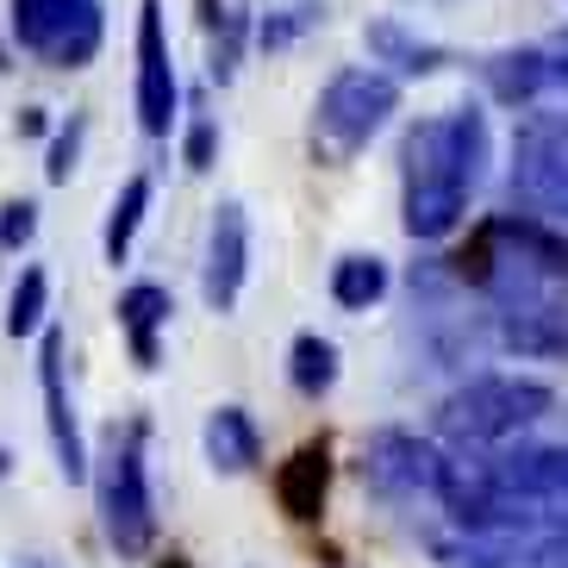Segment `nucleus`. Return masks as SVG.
<instances>
[{"label":"nucleus","instance_id":"1","mask_svg":"<svg viewBox=\"0 0 568 568\" xmlns=\"http://www.w3.org/2000/svg\"><path fill=\"white\" fill-rule=\"evenodd\" d=\"M487 175V119L475 106L418 119L400 144V225L418 244L450 237L468 213V194Z\"/></svg>","mask_w":568,"mask_h":568},{"label":"nucleus","instance_id":"2","mask_svg":"<svg viewBox=\"0 0 568 568\" xmlns=\"http://www.w3.org/2000/svg\"><path fill=\"white\" fill-rule=\"evenodd\" d=\"M556 413V387L537 375H468L450 400L437 406V432L456 450H494L531 432L537 418Z\"/></svg>","mask_w":568,"mask_h":568},{"label":"nucleus","instance_id":"3","mask_svg":"<svg viewBox=\"0 0 568 568\" xmlns=\"http://www.w3.org/2000/svg\"><path fill=\"white\" fill-rule=\"evenodd\" d=\"M444 568H568V513L463 525L456 537H432Z\"/></svg>","mask_w":568,"mask_h":568},{"label":"nucleus","instance_id":"4","mask_svg":"<svg viewBox=\"0 0 568 568\" xmlns=\"http://www.w3.org/2000/svg\"><path fill=\"white\" fill-rule=\"evenodd\" d=\"M400 113V82L382 69H337L313 106V144L325 163H351L387 119Z\"/></svg>","mask_w":568,"mask_h":568},{"label":"nucleus","instance_id":"5","mask_svg":"<svg viewBox=\"0 0 568 568\" xmlns=\"http://www.w3.org/2000/svg\"><path fill=\"white\" fill-rule=\"evenodd\" d=\"M101 525L106 544L119 556H144L156 544V500H151V475H144V425L106 432V456H101Z\"/></svg>","mask_w":568,"mask_h":568},{"label":"nucleus","instance_id":"6","mask_svg":"<svg viewBox=\"0 0 568 568\" xmlns=\"http://www.w3.org/2000/svg\"><path fill=\"white\" fill-rule=\"evenodd\" d=\"M7 13H13L19 51L44 57L51 69H88L101 57V0H13Z\"/></svg>","mask_w":568,"mask_h":568},{"label":"nucleus","instance_id":"7","mask_svg":"<svg viewBox=\"0 0 568 568\" xmlns=\"http://www.w3.org/2000/svg\"><path fill=\"white\" fill-rule=\"evenodd\" d=\"M513 194L568 225V113H531L513 132Z\"/></svg>","mask_w":568,"mask_h":568},{"label":"nucleus","instance_id":"8","mask_svg":"<svg viewBox=\"0 0 568 568\" xmlns=\"http://www.w3.org/2000/svg\"><path fill=\"white\" fill-rule=\"evenodd\" d=\"M363 481L368 494H382L387 506H413V500H437L444 481V456L413 432H375L363 444Z\"/></svg>","mask_w":568,"mask_h":568},{"label":"nucleus","instance_id":"9","mask_svg":"<svg viewBox=\"0 0 568 568\" xmlns=\"http://www.w3.org/2000/svg\"><path fill=\"white\" fill-rule=\"evenodd\" d=\"M175 106H182V88H175V63H169L163 0H144L138 7V125L151 138H169Z\"/></svg>","mask_w":568,"mask_h":568},{"label":"nucleus","instance_id":"10","mask_svg":"<svg viewBox=\"0 0 568 568\" xmlns=\"http://www.w3.org/2000/svg\"><path fill=\"white\" fill-rule=\"evenodd\" d=\"M244 275H251V219H244L237 201H225L213 206V225H206V263H201L206 306L232 313L237 294H244Z\"/></svg>","mask_w":568,"mask_h":568},{"label":"nucleus","instance_id":"11","mask_svg":"<svg viewBox=\"0 0 568 568\" xmlns=\"http://www.w3.org/2000/svg\"><path fill=\"white\" fill-rule=\"evenodd\" d=\"M38 387H44V425H51V450L63 481H88V450H82V425H75V406H69V382H63V332H44L38 344Z\"/></svg>","mask_w":568,"mask_h":568},{"label":"nucleus","instance_id":"12","mask_svg":"<svg viewBox=\"0 0 568 568\" xmlns=\"http://www.w3.org/2000/svg\"><path fill=\"white\" fill-rule=\"evenodd\" d=\"M494 344L513 356H568V301L531 294V301L494 306Z\"/></svg>","mask_w":568,"mask_h":568},{"label":"nucleus","instance_id":"13","mask_svg":"<svg viewBox=\"0 0 568 568\" xmlns=\"http://www.w3.org/2000/svg\"><path fill=\"white\" fill-rule=\"evenodd\" d=\"M325 494H332V456H325V444H306V450H294L275 468V500H282L287 518L313 525L325 513Z\"/></svg>","mask_w":568,"mask_h":568},{"label":"nucleus","instance_id":"14","mask_svg":"<svg viewBox=\"0 0 568 568\" xmlns=\"http://www.w3.org/2000/svg\"><path fill=\"white\" fill-rule=\"evenodd\" d=\"M169 313H175V301H169V287H156V282H132L125 294H119V325H125V337H132V363L138 368L163 363L156 332L169 325Z\"/></svg>","mask_w":568,"mask_h":568},{"label":"nucleus","instance_id":"15","mask_svg":"<svg viewBox=\"0 0 568 568\" xmlns=\"http://www.w3.org/2000/svg\"><path fill=\"white\" fill-rule=\"evenodd\" d=\"M206 463L219 475H251L263 463V432H256V418L244 406H219L206 418Z\"/></svg>","mask_w":568,"mask_h":568},{"label":"nucleus","instance_id":"16","mask_svg":"<svg viewBox=\"0 0 568 568\" xmlns=\"http://www.w3.org/2000/svg\"><path fill=\"white\" fill-rule=\"evenodd\" d=\"M363 44L375 63H394L400 75H437V69L450 63V51L444 44H432V38H413L400 26V19H368L363 26Z\"/></svg>","mask_w":568,"mask_h":568},{"label":"nucleus","instance_id":"17","mask_svg":"<svg viewBox=\"0 0 568 568\" xmlns=\"http://www.w3.org/2000/svg\"><path fill=\"white\" fill-rule=\"evenodd\" d=\"M481 82H487V94L500 106H525V101H537L544 88H550V57L544 51H494L481 63Z\"/></svg>","mask_w":568,"mask_h":568},{"label":"nucleus","instance_id":"18","mask_svg":"<svg viewBox=\"0 0 568 568\" xmlns=\"http://www.w3.org/2000/svg\"><path fill=\"white\" fill-rule=\"evenodd\" d=\"M287 382L301 387L306 400L332 394V387H337V344H332V337H318V332L294 337V351H287Z\"/></svg>","mask_w":568,"mask_h":568},{"label":"nucleus","instance_id":"19","mask_svg":"<svg viewBox=\"0 0 568 568\" xmlns=\"http://www.w3.org/2000/svg\"><path fill=\"white\" fill-rule=\"evenodd\" d=\"M144 213H151V175H132V182L113 194V213H106V263H125L132 256V237L138 225H144Z\"/></svg>","mask_w":568,"mask_h":568},{"label":"nucleus","instance_id":"20","mask_svg":"<svg viewBox=\"0 0 568 568\" xmlns=\"http://www.w3.org/2000/svg\"><path fill=\"white\" fill-rule=\"evenodd\" d=\"M382 294H387V263L382 256H344V263L332 268V301L344 306V313H368Z\"/></svg>","mask_w":568,"mask_h":568},{"label":"nucleus","instance_id":"21","mask_svg":"<svg viewBox=\"0 0 568 568\" xmlns=\"http://www.w3.org/2000/svg\"><path fill=\"white\" fill-rule=\"evenodd\" d=\"M44 306H51V275L44 268H19V287H13V301H7V332L32 337L44 325Z\"/></svg>","mask_w":568,"mask_h":568},{"label":"nucleus","instance_id":"22","mask_svg":"<svg viewBox=\"0 0 568 568\" xmlns=\"http://www.w3.org/2000/svg\"><path fill=\"white\" fill-rule=\"evenodd\" d=\"M318 26H325V7H318V0H294V7H275V13L256 26V44H263V51H287L294 38L318 32Z\"/></svg>","mask_w":568,"mask_h":568},{"label":"nucleus","instance_id":"23","mask_svg":"<svg viewBox=\"0 0 568 568\" xmlns=\"http://www.w3.org/2000/svg\"><path fill=\"white\" fill-rule=\"evenodd\" d=\"M244 38H251V13L244 7H225V19L213 26V57H206V75H213L219 88L237 75V63H244Z\"/></svg>","mask_w":568,"mask_h":568},{"label":"nucleus","instance_id":"24","mask_svg":"<svg viewBox=\"0 0 568 568\" xmlns=\"http://www.w3.org/2000/svg\"><path fill=\"white\" fill-rule=\"evenodd\" d=\"M182 156L194 175H206V169L219 163V119L206 113L201 101H194V119H187V138H182Z\"/></svg>","mask_w":568,"mask_h":568},{"label":"nucleus","instance_id":"25","mask_svg":"<svg viewBox=\"0 0 568 568\" xmlns=\"http://www.w3.org/2000/svg\"><path fill=\"white\" fill-rule=\"evenodd\" d=\"M82 132H88V119L82 113H69V125L51 138V156H44V182L63 187L69 175H75V156H82Z\"/></svg>","mask_w":568,"mask_h":568},{"label":"nucleus","instance_id":"26","mask_svg":"<svg viewBox=\"0 0 568 568\" xmlns=\"http://www.w3.org/2000/svg\"><path fill=\"white\" fill-rule=\"evenodd\" d=\"M32 232H38V206L32 201H7V206H0V256L26 251V244H32Z\"/></svg>","mask_w":568,"mask_h":568},{"label":"nucleus","instance_id":"27","mask_svg":"<svg viewBox=\"0 0 568 568\" xmlns=\"http://www.w3.org/2000/svg\"><path fill=\"white\" fill-rule=\"evenodd\" d=\"M544 57H550V88H568V32H556Z\"/></svg>","mask_w":568,"mask_h":568},{"label":"nucleus","instance_id":"28","mask_svg":"<svg viewBox=\"0 0 568 568\" xmlns=\"http://www.w3.org/2000/svg\"><path fill=\"white\" fill-rule=\"evenodd\" d=\"M44 125H51L44 106H26V113H19V138H44Z\"/></svg>","mask_w":568,"mask_h":568},{"label":"nucleus","instance_id":"29","mask_svg":"<svg viewBox=\"0 0 568 568\" xmlns=\"http://www.w3.org/2000/svg\"><path fill=\"white\" fill-rule=\"evenodd\" d=\"M156 568H194V562H187V556H163Z\"/></svg>","mask_w":568,"mask_h":568},{"label":"nucleus","instance_id":"30","mask_svg":"<svg viewBox=\"0 0 568 568\" xmlns=\"http://www.w3.org/2000/svg\"><path fill=\"white\" fill-rule=\"evenodd\" d=\"M0 69H13V63H7V44H0Z\"/></svg>","mask_w":568,"mask_h":568},{"label":"nucleus","instance_id":"31","mask_svg":"<svg viewBox=\"0 0 568 568\" xmlns=\"http://www.w3.org/2000/svg\"><path fill=\"white\" fill-rule=\"evenodd\" d=\"M26 568H51V562H38V556H32V562H26Z\"/></svg>","mask_w":568,"mask_h":568}]
</instances>
